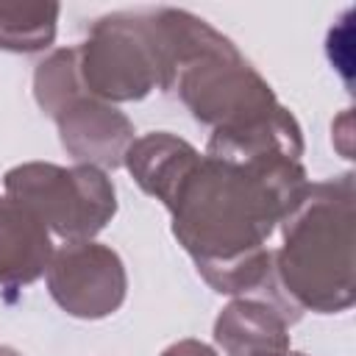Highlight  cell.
<instances>
[{
	"mask_svg": "<svg viewBox=\"0 0 356 356\" xmlns=\"http://www.w3.org/2000/svg\"><path fill=\"white\" fill-rule=\"evenodd\" d=\"M306 184L300 159L234 161L200 153L164 209L172 217V236L200 275L264 250Z\"/></svg>",
	"mask_w": 356,
	"mask_h": 356,
	"instance_id": "cell-1",
	"label": "cell"
},
{
	"mask_svg": "<svg viewBox=\"0 0 356 356\" xmlns=\"http://www.w3.org/2000/svg\"><path fill=\"white\" fill-rule=\"evenodd\" d=\"M353 172L309 181L284 214L281 248L273 273L281 295L295 312L337 314L353 306Z\"/></svg>",
	"mask_w": 356,
	"mask_h": 356,
	"instance_id": "cell-2",
	"label": "cell"
},
{
	"mask_svg": "<svg viewBox=\"0 0 356 356\" xmlns=\"http://www.w3.org/2000/svg\"><path fill=\"white\" fill-rule=\"evenodd\" d=\"M3 189L25 206L47 234L64 242L95 239L117 214V189L106 170L89 164L61 167L25 161L3 175Z\"/></svg>",
	"mask_w": 356,
	"mask_h": 356,
	"instance_id": "cell-3",
	"label": "cell"
},
{
	"mask_svg": "<svg viewBox=\"0 0 356 356\" xmlns=\"http://www.w3.org/2000/svg\"><path fill=\"white\" fill-rule=\"evenodd\" d=\"M75 56L83 92L103 103H134L164 86L150 11H114L95 19Z\"/></svg>",
	"mask_w": 356,
	"mask_h": 356,
	"instance_id": "cell-4",
	"label": "cell"
},
{
	"mask_svg": "<svg viewBox=\"0 0 356 356\" xmlns=\"http://www.w3.org/2000/svg\"><path fill=\"white\" fill-rule=\"evenodd\" d=\"M44 281L56 306L78 320L111 317L128 295V273L120 253L95 239L56 248Z\"/></svg>",
	"mask_w": 356,
	"mask_h": 356,
	"instance_id": "cell-5",
	"label": "cell"
},
{
	"mask_svg": "<svg viewBox=\"0 0 356 356\" xmlns=\"http://www.w3.org/2000/svg\"><path fill=\"white\" fill-rule=\"evenodd\" d=\"M61 147L75 164H89L97 170H117L134 145V122L117 106L103 103L92 95L72 97L56 117Z\"/></svg>",
	"mask_w": 356,
	"mask_h": 356,
	"instance_id": "cell-6",
	"label": "cell"
},
{
	"mask_svg": "<svg viewBox=\"0 0 356 356\" xmlns=\"http://www.w3.org/2000/svg\"><path fill=\"white\" fill-rule=\"evenodd\" d=\"M292 323L298 320L270 298H231L214 320V342L225 356H286Z\"/></svg>",
	"mask_w": 356,
	"mask_h": 356,
	"instance_id": "cell-7",
	"label": "cell"
},
{
	"mask_svg": "<svg viewBox=\"0 0 356 356\" xmlns=\"http://www.w3.org/2000/svg\"><path fill=\"white\" fill-rule=\"evenodd\" d=\"M53 250L47 228L25 206L0 195V289H22L39 281Z\"/></svg>",
	"mask_w": 356,
	"mask_h": 356,
	"instance_id": "cell-8",
	"label": "cell"
},
{
	"mask_svg": "<svg viewBox=\"0 0 356 356\" xmlns=\"http://www.w3.org/2000/svg\"><path fill=\"white\" fill-rule=\"evenodd\" d=\"M197 159H200V150L186 139L170 131H153L134 139L122 167L134 175L142 192H147L164 206L178 189V184L197 164Z\"/></svg>",
	"mask_w": 356,
	"mask_h": 356,
	"instance_id": "cell-9",
	"label": "cell"
},
{
	"mask_svg": "<svg viewBox=\"0 0 356 356\" xmlns=\"http://www.w3.org/2000/svg\"><path fill=\"white\" fill-rule=\"evenodd\" d=\"M303 131L300 122L289 108H278L270 117L231 131H211L206 142V156L217 159H264V156H286V159H303Z\"/></svg>",
	"mask_w": 356,
	"mask_h": 356,
	"instance_id": "cell-10",
	"label": "cell"
},
{
	"mask_svg": "<svg viewBox=\"0 0 356 356\" xmlns=\"http://www.w3.org/2000/svg\"><path fill=\"white\" fill-rule=\"evenodd\" d=\"M58 3H0V50L42 53L58 28Z\"/></svg>",
	"mask_w": 356,
	"mask_h": 356,
	"instance_id": "cell-11",
	"label": "cell"
},
{
	"mask_svg": "<svg viewBox=\"0 0 356 356\" xmlns=\"http://www.w3.org/2000/svg\"><path fill=\"white\" fill-rule=\"evenodd\" d=\"M78 95H83V86H81V78H78L75 44L72 47H58L33 72V100L53 120Z\"/></svg>",
	"mask_w": 356,
	"mask_h": 356,
	"instance_id": "cell-12",
	"label": "cell"
},
{
	"mask_svg": "<svg viewBox=\"0 0 356 356\" xmlns=\"http://www.w3.org/2000/svg\"><path fill=\"white\" fill-rule=\"evenodd\" d=\"M161 356H220V353L200 339H178V342L167 345L161 350Z\"/></svg>",
	"mask_w": 356,
	"mask_h": 356,
	"instance_id": "cell-13",
	"label": "cell"
},
{
	"mask_svg": "<svg viewBox=\"0 0 356 356\" xmlns=\"http://www.w3.org/2000/svg\"><path fill=\"white\" fill-rule=\"evenodd\" d=\"M0 356H22V353L14 350V348H8V345H0Z\"/></svg>",
	"mask_w": 356,
	"mask_h": 356,
	"instance_id": "cell-14",
	"label": "cell"
},
{
	"mask_svg": "<svg viewBox=\"0 0 356 356\" xmlns=\"http://www.w3.org/2000/svg\"><path fill=\"white\" fill-rule=\"evenodd\" d=\"M286 356H306V353H295V350H289V353H286Z\"/></svg>",
	"mask_w": 356,
	"mask_h": 356,
	"instance_id": "cell-15",
	"label": "cell"
}]
</instances>
